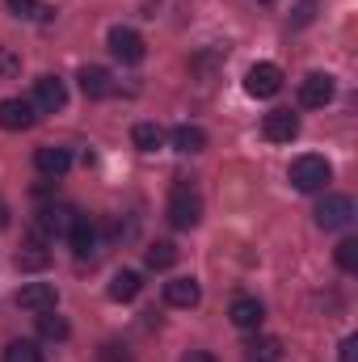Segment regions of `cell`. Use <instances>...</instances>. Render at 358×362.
<instances>
[{
  "label": "cell",
  "instance_id": "obj_10",
  "mask_svg": "<svg viewBox=\"0 0 358 362\" xmlns=\"http://www.w3.org/2000/svg\"><path fill=\"white\" fill-rule=\"evenodd\" d=\"M228 316H232V325H236L241 333H258V329H262V320H266V308H262L253 295H241V299H232Z\"/></svg>",
  "mask_w": 358,
  "mask_h": 362
},
{
  "label": "cell",
  "instance_id": "obj_23",
  "mask_svg": "<svg viewBox=\"0 0 358 362\" xmlns=\"http://www.w3.org/2000/svg\"><path fill=\"white\" fill-rule=\"evenodd\" d=\"M38 333L47 337V341H64L72 329H68V320L64 316H51V312H38Z\"/></svg>",
  "mask_w": 358,
  "mask_h": 362
},
{
  "label": "cell",
  "instance_id": "obj_11",
  "mask_svg": "<svg viewBox=\"0 0 358 362\" xmlns=\"http://www.w3.org/2000/svg\"><path fill=\"white\" fill-rule=\"evenodd\" d=\"M262 131H266L270 144H291V139L299 135V114H291V110H270L266 118H262Z\"/></svg>",
  "mask_w": 358,
  "mask_h": 362
},
{
  "label": "cell",
  "instance_id": "obj_19",
  "mask_svg": "<svg viewBox=\"0 0 358 362\" xmlns=\"http://www.w3.org/2000/svg\"><path fill=\"white\" fill-rule=\"evenodd\" d=\"M131 144H135L139 152H156V148L165 144V131H161L156 122H135V127H131Z\"/></svg>",
  "mask_w": 358,
  "mask_h": 362
},
{
  "label": "cell",
  "instance_id": "obj_21",
  "mask_svg": "<svg viewBox=\"0 0 358 362\" xmlns=\"http://www.w3.org/2000/svg\"><path fill=\"white\" fill-rule=\"evenodd\" d=\"M144 262H148V270H169L178 262V245L173 240H156V245H148Z\"/></svg>",
  "mask_w": 358,
  "mask_h": 362
},
{
  "label": "cell",
  "instance_id": "obj_2",
  "mask_svg": "<svg viewBox=\"0 0 358 362\" xmlns=\"http://www.w3.org/2000/svg\"><path fill=\"white\" fill-rule=\"evenodd\" d=\"M287 177H291V185L299 189V194H316V189H325L329 185V177H333V169H329V160L325 156H295L291 160V169H287Z\"/></svg>",
  "mask_w": 358,
  "mask_h": 362
},
{
  "label": "cell",
  "instance_id": "obj_27",
  "mask_svg": "<svg viewBox=\"0 0 358 362\" xmlns=\"http://www.w3.org/2000/svg\"><path fill=\"white\" fill-rule=\"evenodd\" d=\"M97 362H131V354H127V346H118V341H105V346L97 350Z\"/></svg>",
  "mask_w": 358,
  "mask_h": 362
},
{
  "label": "cell",
  "instance_id": "obj_24",
  "mask_svg": "<svg viewBox=\"0 0 358 362\" xmlns=\"http://www.w3.org/2000/svg\"><path fill=\"white\" fill-rule=\"evenodd\" d=\"M4 362H42V350H38V341H8Z\"/></svg>",
  "mask_w": 358,
  "mask_h": 362
},
{
  "label": "cell",
  "instance_id": "obj_4",
  "mask_svg": "<svg viewBox=\"0 0 358 362\" xmlns=\"http://www.w3.org/2000/svg\"><path fill=\"white\" fill-rule=\"evenodd\" d=\"M245 93L258 97V101L278 97V93H282V68H278V64H253V68L245 72Z\"/></svg>",
  "mask_w": 358,
  "mask_h": 362
},
{
  "label": "cell",
  "instance_id": "obj_6",
  "mask_svg": "<svg viewBox=\"0 0 358 362\" xmlns=\"http://www.w3.org/2000/svg\"><path fill=\"white\" fill-rule=\"evenodd\" d=\"M333 93H337V85H333L329 72H308V76L299 81V105H304V110H325V105L333 101Z\"/></svg>",
  "mask_w": 358,
  "mask_h": 362
},
{
  "label": "cell",
  "instance_id": "obj_17",
  "mask_svg": "<svg viewBox=\"0 0 358 362\" xmlns=\"http://www.w3.org/2000/svg\"><path fill=\"white\" fill-rule=\"evenodd\" d=\"M139 291H144V282H139L135 270H118L110 278V299H114V303H131Z\"/></svg>",
  "mask_w": 358,
  "mask_h": 362
},
{
  "label": "cell",
  "instance_id": "obj_16",
  "mask_svg": "<svg viewBox=\"0 0 358 362\" xmlns=\"http://www.w3.org/2000/svg\"><path fill=\"white\" fill-rule=\"evenodd\" d=\"M68 240H72V253H76V257H89L93 245H97V223H93L89 215H76V223H72Z\"/></svg>",
  "mask_w": 358,
  "mask_h": 362
},
{
  "label": "cell",
  "instance_id": "obj_8",
  "mask_svg": "<svg viewBox=\"0 0 358 362\" xmlns=\"http://www.w3.org/2000/svg\"><path fill=\"white\" fill-rule=\"evenodd\" d=\"M30 105L42 110V114L64 110V105H68V89H64V81H59V76H38V81H34V101H30Z\"/></svg>",
  "mask_w": 358,
  "mask_h": 362
},
{
  "label": "cell",
  "instance_id": "obj_31",
  "mask_svg": "<svg viewBox=\"0 0 358 362\" xmlns=\"http://www.w3.org/2000/svg\"><path fill=\"white\" fill-rule=\"evenodd\" d=\"M262 4H274V0H262Z\"/></svg>",
  "mask_w": 358,
  "mask_h": 362
},
{
  "label": "cell",
  "instance_id": "obj_13",
  "mask_svg": "<svg viewBox=\"0 0 358 362\" xmlns=\"http://www.w3.org/2000/svg\"><path fill=\"white\" fill-rule=\"evenodd\" d=\"M34 169H38L42 177L59 181L68 169H72V152H68V148H51V144H47V148H38V152H34Z\"/></svg>",
  "mask_w": 358,
  "mask_h": 362
},
{
  "label": "cell",
  "instance_id": "obj_14",
  "mask_svg": "<svg viewBox=\"0 0 358 362\" xmlns=\"http://www.w3.org/2000/svg\"><path fill=\"white\" fill-rule=\"evenodd\" d=\"M38 223H42V232H51V236H68L72 223H76V211H72L68 202H51V206H42Z\"/></svg>",
  "mask_w": 358,
  "mask_h": 362
},
{
  "label": "cell",
  "instance_id": "obj_22",
  "mask_svg": "<svg viewBox=\"0 0 358 362\" xmlns=\"http://www.w3.org/2000/svg\"><path fill=\"white\" fill-rule=\"evenodd\" d=\"M8 8H13V17H25V21H51L55 17V8L42 0H8Z\"/></svg>",
  "mask_w": 358,
  "mask_h": 362
},
{
  "label": "cell",
  "instance_id": "obj_15",
  "mask_svg": "<svg viewBox=\"0 0 358 362\" xmlns=\"http://www.w3.org/2000/svg\"><path fill=\"white\" fill-rule=\"evenodd\" d=\"M81 89H85V97L101 101V97L114 93V76H110L101 64H85V68H81Z\"/></svg>",
  "mask_w": 358,
  "mask_h": 362
},
{
  "label": "cell",
  "instance_id": "obj_1",
  "mask_svg": "<svg viewBox=\"0 0 358 362\" xmlns=\"http://www.w3.org/2000/svg\"><path fill=\"white\" fill-rule=\"evenodd\" d=\"M165 215H169V223L181 228V232L198 228V219H202V198H198V189H194L190 181H178V185L169 189V206H165Z\"/></svg>",
  "mask_w": 358,
  "mask_h": 362
},
{
  "label": "cell",
  "instance_id": "obj_7",
  "mask_svg": "<svg viewBox=\"0 0 358 362\" xmlns=\"http://www.w3.org/2000/svg\"><path fill=\"white\" fill-rule=\"evenodd\" d=\"M55 303H59L55 282H25L17 291V308H25V312H55Z\"/></svg>",
  "mask_w": 358,
  "mask_h": 362
},
{
  "label": "cell",
  "instance_id": "obj_3",
  "mask_svg": "<svg viewBox=\"0 0 358 362\" xmlns=\"http://www.w3.org/2000/svg\"><path fill=\"white\" fill-rule=\"evenodd\" d=\"M316 223H321L325 232L350 228V223H354V198H350V194H329V198L316 206Z\"/></svg>",
  "mask_w": 358,
  "mask_h": 362
},
{
  "label": "cell",
  "instance_id": "obj_18",
  "mask_svg": "<svg viewBox=\"0 0 358 362\" xmlns=\"http://www.w3.org/2000/svg\"><path fill=\"white\" fill-rule=\"evenodd\" d=\"M173 148H178V152H185V156L202 152V148H207V131H202V127H190V122H181L178 131H173Z\"/></svg>",
  "mask_w": 358,
  "mask_h": 362
},
{
  "label": "cell",
  "instance_id": "obj_12",
  "mask_svg": "<svg viewBox=\"0 0 358 362\" xmlns=\"http://www.w3.org/2000/svg\"><path fill=\"white\" fill-rule=\"evenodd\" d=\"M198 299H202L198 278L181 274V278H169V282H165V303H169V308H198Z\"/></svg>",
  "mask_w": 358,
  "mask_h": 362
},
{
  "label": "cell",
  "instance_id": "obj_20",
  "mask_svg": "<svg viewBox=\"0 0 358 362\" xmlns=\"http://www.w3.org/2000/svg\"><path fill=\"white\" fill-rule=\"evenodd\" d=\"M47 262H51V253L42 249V240H25L17 253V270H47Z\"/></svg>",
  "mask_w": 358,
  "mask_h": 362
},
{
  "label": "cell",
  "instance_id": "obj_5",
  "mask_svg": "<svg viewBox=\"0 0 358 362\" xmlns=\"http://www.w3.org/2000/svg\"><path fill=\"white\" fill-rule=\"evenodd\" d=\"M105 42H110V51H114V59H122V64H144V55H148V42H144L139 30H131V25H114Z\"/></svg>",
  "mask_w": 358,
  "mask_h": 362
},
{
  "label": "cell",
  "instance_id": "obj_28",
  "mask_svg": "<svg viewBox=\"0 0 358 362\" xmlns=\"http://www.w3.org/2000/svg\"><path fill=\"white\" fill-rule=\"evenodd\" d=\"M342 362H358V337H346L342 341Z\"/></svg>",
  "mask_w": 358,
  "mask_h": 362
},
{
  "label": "cell",
  "instance_id": "obj_26",
  "mask_svg": "<svg viewBox=\"0 0 358 362\" xmlns=\"http://www.w3.org/2000/svg\"><path fill=\"white\" fill-rule=\"evenodd\" d=\"M333 257H337V266H342L346 274H358V240H354V236H346V240L337 245V253H333Z\"/></svg>",
  "mask_w": 358,
  "mask_h": 362
},
{
  "label": "cell",
  "instance_id": "obj_29",
  "mask_svg": "<svg viewBox=\"0 0 358 362\" xmlns=\"http://www.w3.org/2000/svg\"><path fill=\"white\" fill-rule=\"evenodd\" d=\"M181 362H215V358H211L207 350H190V354H185V358H181Z\"/></svg>",
  "mask_w": 358,
  "mask_h": 362
},
{
  "label": "cell",
  "instance_id": "obj_9",
  "mask_svg": "<svg viewBox=\"0 0 358 362\" xmlns=\"http://www.w3.org/2000/svg\"><path fill=\"white\" fill-rule=\"evenodd\" d=\"M34 122H38V114H34L30 101H21V97L0 101V131H30Z\"/></svg>",
  "mask_w": 358,
  "mask_h": 362
},
{
  "label": "cell",
  "instance_id": "obj_25",
  "mask_svg": "<svg viewBox=\"0 0 358 362\" xmlns=\"http://www.w3.org/2000/svg\"><path fill=\"white\" fill-rule=\"evenodd\" d=\"M278 358H282L278 337H262V341H253V346H249V362H278Z\"/></svg>",
  "mask_w": 358,
  "mask_h": 362
},
{
  "label": "cell",
  "instance_id": "obj_30",
  "mask_svg": "<svg viewBox=\"0 0 358 362\" xmlns=\"http://www.w3.org/2000/svg\"><path fill=\"white\" fill-rule=\"evenodd\" d=\"M0 228H8V202L0 198Z\"/></svg>",
  "mask_w": 358,
  "mask_h": 362
}]
</instances>
